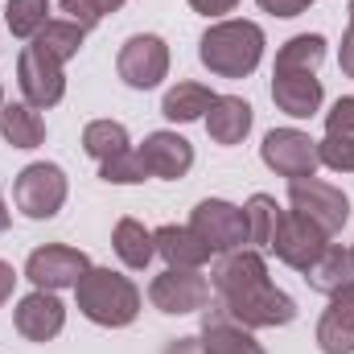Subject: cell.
I'll return each instance as SVG.
<instances>
[{"instance_id":"23","label":"cell","mask_w":354,"mask_h":354,"mask_svg":"<svg viewBox=\"0 0 354 354\" xmlns=\"http://www.w3.org/2000/svg\"><path fill=\"white\" fill-rule=\"evenodd\" d=\"M111 248H115V256H120V260H124L128 268H149V260L157 256L153 231H145L136 218H120V223H115Z\"/></svg>"},{"instance_id":"12","label":"cell","mask_w":354,"mask_h":354,"mask_svg":"<svg viewBox=\"0 0 354 354\" xmlns=\"http://www.w3.org/2000/svg\"><path fill=\"white\" fill-rule=\"evenodd\" d=\"M87 268H91L87 252L66 248V243H46V248L29 252V260H25V276H29L37 288L58 292V288H75V284L83 280Z\"/></svg>"},{"instance_id":"39","label":"cell","mask_w":354,"mask_h":354,"mask_svg":"<svg viewBox=\"0 0 354 354\" xmlns=\"http://www.w3.org/2000/svg\"><path fill=\"white\" fill-rule=\"evenodd\" d=\"M351 256H354V248H351Z\"/></svg>"},{"instance_id":"3","label":"cell","mask_w":354,"mask_h":354,"mask_svg":"<svg viewBox=\"0 0 354 354\" xmlns=\"http://www.w3.org/2000/svg\"><path fill=\"white\" fill-rule=\"evenodd\" d=\"M198 58L218 79H248L264 58V29L256 21H218L202 33Z\"/></svg>"},{"instance_id":"7","label":"cell","mask_w":354,"mask_h":354,"mask_svg":"<svg viewBox=\"0 0 354 354\" xmlns=\"http://www.w3.org/2000/svg\"><path fill=\"white\" fill-rule=\"evenodd\" d=\"M189 231L214 252V256H231L248 243V214L223 198H206L194 206L189 214Z\"/></svg>"},{"instance_id":"21","label":"cell","mask_w":354,"mask_h":354,"mask_svg":"<svg viewBox=\"0 0 354 354\" xmlns=\"http://www.w3.org/2000/svg\"><path fill=\"white\" fill-rule=\"evenodd\" d=\"M0 136L12 149H37L46 140V120L29 103H4L0 107Z\"/></svg>"},{"instance_id":"1","label":"cell","mask_w":354,"mask_h":354,"mask_svg":"<svg viewBox=\"0 0 354 354\" xmlns=\"http://www.w3.org/2000/svg\"><path fill=\"white\" fill-rule=\"evenodd\" d=\"M210 284L218 292V305L235 322H243L248 330L288 326L297 317V301L268 280L264 252H256V248H239V252L223 256L214 276H210Z\"/></svg>"},{"instance_id":"20","label":"cell","mask_w":354,"mask_h":354,"mask_svg":"<svg viewBox=\"0 0 354 354\" xmlns=\"http://www.w3.org/2000/svg\"><path fill=\"white\" fill-rule=\"evenodd\" d=\"M305 280H309V288H313V292H326V297H334V292L351 288V284H354V256H351V248L330 243V248L322 252V260L305 272Z\"/></svg>"},{"instance_id":"2","label":"cell","mask_w":354,"mask_h":354,"mask_svg":"<svg viewBox=\"0 0 354 354\" xmlns=\"http://www.w3.org/2000/svg\"><path fill=\"white\" fill-rule=\"evenodd\" d=\"M322 62H326L322 33H297L280 46L276 66H272V99L284 115L309 120L322 107V79H317Z\"/></svg>"},{"instance_id":"4","label":"cell","mask_w":354,"mask_h":354,"mask_svg":"<svg viewBox=\"0 0 354 354\" xmlns=\"http://www.w3.org/2000/svg\"><path fill=\"white\" fill-rule=\"evenodd\" d=\"M75 301H79V313L87 322L107 326V330L132 326L140 313V288L111 268H87L83 280L75 284Z\"/></svg>"},{"instance_id":"14","label":"cell","mask_w":354,"mask_h":354,"mask_svg":"<svg viewBox=\"0 0 354 354\" xmlns=\"http://www.w3.org/2000/svg\"><path fill=\"white\" fill-rule=\"evenodd\" d=\"M12 322H17V334H21V338H29V342H50V338H58L62 326H66V305L58 301V292L37 288V292H29V297L17 301Z\"/></svg>"},{"instance_id":"11","label":"cell","mask_w":354,"mask_h":354,"mask_svg":"<svg viewBox=\"0 0 354 354\" xmlns=\"http://www.w3.org/2000/svg\"><path fill=\"white\" fill-rule=\"evenodd\" d=\"M17 87L25 95L29 107H54L62 95H66V75H62V62L50 58L46 50H37L33 41L21 50L17 58Z\"/></svg>"},{"instance_id":"16","label":"cell","mask_w":354,"mask_h":354,"mask_svg":"<svg viewBox=\"0 0 354 354\" xmlns=\"http://www.w3.org/2000/svg\"><path fill=\"white\" fill-rule=\"evenodd\" d=\"M140 157L149 165V177L177 181V177L189 174V165H194V145L185 136H177V132H153V136H145Z\"/></svg>"},{"instance_id":"31","label":"cell","mask_w":354,"mask_h":354,"mask_svg":"<svg viewBox=\"0 0 354 354\" xmlns=\"http://www.w3.org/2000/svg\"><path fill=\"white\" fill-rule=\"evenodd\" d=\"M326 136H354V95H342L326 111Z\"/></svg>"},{"instance_id":"5","label":"cell","mask_w":354,"mask_h":354,"mask_svg":"<svg viewBox=\"0 0 354 354\" xmlns=\"http://www.w3.org/2000/svg\"><path fill=\"white\" fill-rule=\"evenodd\" d=\"M66 174L50 161H33L25 165L12 181V202L25 218H54L66 202Z\"/></svg>"},{"instance_id":"37","label":"cell","mask_w":354,"mask_h":354,"mask_svg":"<svg viewBox=\"0 0 354 354\" xmlns=\"http://www.w3.org/2000/svg\"><path fill=\"white\" fill-rule=\"evenodd\" d=\"M0 231H8V206H4V198H0Z\"/></svg>"},{"instance_id":"22","label":"cell","mask_w":354,"mask_h":354,"mask_svg":"<svg viewBox=\"0 0 354 354\" xmlns=\"http://www.w3.org/2000/svg\"><path fill=\"white\" fill-rule=\"evenodd\" d=\"M210 103H214L210 87H202V83H177V87H169V91H165V99H161V115H165V120H174V124L206 120Z\"/></svg>"},{"instance_id":"36","label":"cell","mask_w":354,"mask_h":354,"mask_svg":"<svg viewBox=\"0 0 354 354\" xmlns=\"http://www.w3.org/2000/svg\"><path fill=\"white\" fill-rule=\"evenodd\" d=\"M12 284H17V272H12V264H4V260H0V305L12 297Z\"/></svg>"},{"instance_id":"34","label":"cell","mask_w":354,"mask_h":354,"mask_svg":"<svg viewBox=\"0 0 354 354\" xmlns=\"http://www.w3.org/2000/svg\"><path fill=\"white\" fill-rule=\"evenodd\" d=\"M239 0H189V8L194 12H202V17H223V12H231Z\"/></svg>"},{"instance_id":"15","label":"cell","mask_w":354,"mask_h":354,"mask_svg":"<svg viewBox=\"0 0 354 354\" xmlns=\"http://www.w3.org/2000/svg\"><path fill=\"white\" fill-rule=\"evenodd\" d=\"M202 351L206 354H268L260 342H256V334L243 326V322H235L223 305H210L206 309V317H202Z\"/></svg>"},{"instance_id":"24","label":"cell","mask_w":354,"mask_h":354,"mask_svg":"<svg viewBox=\"0 0 354 354\" xmlns=\"http://www.w3.org/2000/svg\"><path fill=\"white\" fill-rule=\"evenodd\" d=\"M83 33L87 29H79L75 21H66V17H54V21H46V29L33 37V46L37 50H46L50 58H58L62 66L79 54V46H83Z\"/></svg>"},{"instance_id":"8","label":"cell","mask_w":354,"mask_h":354,"mask_svg":"<svg viewBox=\"0 0 354 354\" xmlns=\"http://www.w3.org/2000/svg\"><path fill=\"white\" fill-rule=\"evenodd\" d=\"M326 248H330V235L317 223H309L297 210H284L280 223H276V235H272V248L268 252H276L280 264L297 268V272H309V268L322 260Z\"/></svg>"},{"instance_id":"33","label":"cell","mask_w":354,"mask_h":354,"mask_svg":"<svg viewBox=\"0 0 354 354\" xmlns=\"http://www.w3.org/2000/svg\"><path fill=\"white\" fill-rule=\"evenodd\" d=\"M313 0H260V8L272 12V17H301Z\"/></svg>"},{"instance_id":"26","label":"cell","mask_w":354,"mask_h":354,"mask_svg":"<svg viewBox=\"0 0 354 354\" xmlns=\"http://www.w3.org/2000/svg\"><path fill=\"white\" fill-rule=\"evenodd\" d=\"M83 149L95 161H107V157H115V153L128 149V128L115 124V120H91L87 128H83Z\"/></svg>"},{"instance_id":"17","label":"cell","mask_w":354,"mask_h":354,"mask_svg":"<svg viewBox=\"0 0 354 354\" xmlns=\"http://www.w3.org/2000/svg\"><path fill=\"white\" fill-rule=\"evenodd\" d=\"M322 354H354V284L330 297V309L317 322Z\"/></svg>"},{"instance_id":"29","label":"cell","mask_w":354,"mask_h":354,"mask_svg":"<svg viewBox=\"0 0 354 354\" xmlns=\"http://www.w3.org/2000/svg\"><path fill=\"white\" fill-rule=\"evenodd\" d=\"M58 12H66V21H75L79 29H95L107 12H120L124 0H50Z\"/></svg>"},{"instance_id":"38","label":"cell","mask_w":354,"mask_h":354,"mask_svg":"<svg viewBox=\"0 0 354 354\" xmlns=\"http://www.w3.org/2000/svg\"><path fill=\"white\" fill-rule=\"evenodd\" d=\"M0 107H4V91H0Z\"/></svg>"},{"instance_id":"35","label":"cell","mask_w":354,"mask_h":354,"mask_svg":"<svg viewBox=\"0 0 354 354\" xmlns=\"http://www.w3.org/2000/svg\"><path fill=\"white\" fill-rule=\"evenodd\" d=\"M165 354H206V351H202V338H174L165 346Z\"/></svg>"},{"instance_id":"32","label":"cell","mask_w":354,"mask_h":354,"mask_svg":"<svg viewBox=\"0 0 354 354\" xmlns=\"http://www.w3.org/2000/svg\"><path fill=\"white\" fill-rule=\"evenodd\" d=\"M346 17H351V25H346V37H342V54H338V62H342V75L354 79V0L346 4Z\"/></svg>"},{"instance_id":"9","label":"cell","mask_w":354,"mask_h":354,"mask_svg":"<svg viewBox=\"0 0 354 354\" xmlns=\"http://www.w3.org/2000/svg\"><path fill=\"white\" fill-rule=\"evenodd\" d=\"M260 157H264V165L272 174L288 177V181L313 177L317 165H322L317 140H313L309 132H301V128H272L264 136V145H260Z\"/></svg>"},{"instance_id":"18","label":"cell","mask_w":354,"mask_h":354,"mask_svg":"<svg viewBox=\"0 0 354 354\" xmlns=\"http://www.w3.org/2000/svg\"><path fill=\"white\" fill-rule=\"evenodd\" d=\"M206 132L214 145H243V136L252 132V103L239 95H214L206 111Z\"/></svg>"},{"instance_id":"25","label":"cell","mask_w":354,"mask_h":354,"mask_svg":"<svg viewBox=\"0 0 354 354\" xmlns=\"http://www.w3.org/2000/svg\"><path fill=\"white\" fill-rule=\"evenodd\" d=\"M248 243L256 248V252H268L272 248V235H276V223H280V206H276V198L272 194H252V202H248Z\"/></svg>"},{"instance_id":"6","label":"cell","mask_w":354,"mask_h":354,"mask_svg":"<svg viewBox=\"0 0 354 354\" xmlns=\"http://www.w3.org/2000/svg\"><path fill=\"white\" fill-rule=\"evenodd\" d=\"M288 206L297 214H305L309 223H317L326 235H338L346 227V218H351V198L338 185L322 181V177H297V181H288Z\"/></svg>"},{"instance_id":"19","label":"cell","mask_w":354,"mask_h":354,"mask_svg":"<svg viewBox=\"0 0 354 354\" xmlns=\"http://www.w3.org/2000/svg\"><path fill=\"white\" fill-rule=\"evenodd\" d=\"M153 243H157V256H165V264L169 268H202L214 252L189 231V227H157L153 231Z\"/></svg>"},{"instance_id":"30","label":"cell","mask_w":354,"mask_h":354,"mask_svg":"<svg viewBox=\"0 0 354 354\" xmlns=\"http://www.w3.org/2000/svg\"><path fill=\"white\" fill-rule=\"evenodd\" d=\"M317 157H322V165H330L338 174H354V136H326V140H317Z\"/></svg>"},{"instance_id":"13","label":"cell","mask_w":354,"mask_h":354,"mask_svg":"<svg viewBox=\"0 0 354 354\" xmlns=\"http://www.w3.org/2000/svg\"><path fill=\"white\" fill-rule=\"evenodd\" d=\"M149 301L161 313H198L210 301V280L198 268H165L153 284H149Z\"/></svg>"},{"instance_id":"28","label":"cell","mask_w":354,"mask_h":354,"mask_svg":"<svg viewBox=\"0 0 354 354\" xmlns=\"http://www.w3.org/2000/svg\"><path fill=\"white\" fill-rule=\"evenodd\" d=\"M99 177H103V181H111V185H136V181H145V177H149V165H145L140 149H124V153H115V157L99 161Z\"/></svg>"},{"instance_id":"27","label":"cell","mask_w":354,"mask_h":354,"mask_svg":"<svg viewBox=\"0 0 354 354\" xmlns=\"http://www.w3.org/2000/svg\"><path fill=\"white\" fill-rule=\"evenodd\" d=\"M4 21L12 29V37L33 41L46 29V21H50V0H8L4 4Z\"/></svg>"},{"instance_id":"10","label":"cell","mask_w":354,"mask_h":354,"mask_svg":"<svg viewBox=\"0 0 354 354\" xmlns=\"http://www.w3.org/2000/svg\"><path fill=\"white\" fill-rule=\"evenodd\" d=\"M115 71L132 91H153L169 75V46L157 33H136V37H128L120 46Z\"/></svg>"}]
</instances>
